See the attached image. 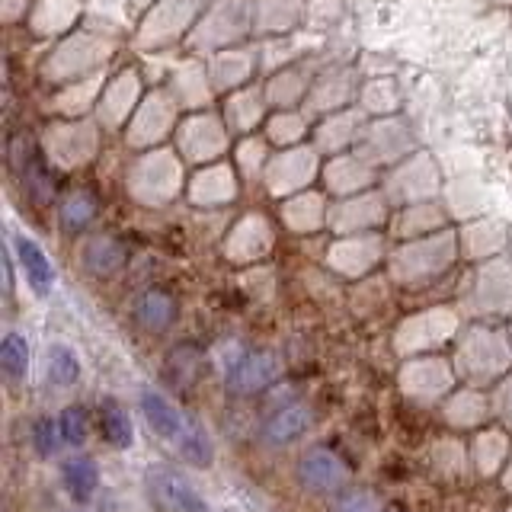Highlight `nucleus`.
<instances>
[{
	"mask_svg": "<svg viewBox=\"0 0 512 512\" xmlns=\"http://www.w3.org/2000/svg\"><path fill=\"white\" fill-rule=\"evenodd\" d=\"M183 186V167L170 151H154L141 157L128 173V189L144 205H164Z\"/></svg>",
	"mask_w": 512,
	"mask_h": 512,
	"instance_id": "f257e3e1",
	"label": "nucleus"
},
{
	"mask_svg": "<svg viewBox=\"0 0 512 512\" xmlns=\"http://www.w3.org/2000/svg\"><path fill=\"white\" fill-rule=\"evenodd\" d=\"M205 0H157L154 10L144 16L135 42L141 48H164L173 45L183 32L199 20Z\"/></svg>",
	"mask_w": 512,
	"mask_h": 512,
	"instance_id": "f03ea898",
	"label": "nucleus"
},
{
	"mask_svg": "<svg viewBox=\"0 0 512 512\" xmlns=\"http://www.w3.org/2000/svg\"><path fill=\"white\" fill-rule=\"evenodd\" d=\"M455 256V234L445 231L439 237H426L420 244H407L391 256V269L400 282H420L429 276H439Z\"/></svg>",
	"mask_w": 512,
	"mask_h": 512,
	"instance_id": "7ed1b4c3",
	"label": "nucleus"
},
{
	"mask_svg": "<svg viewBox=\"0 0 512 512\" xmlns=\"http://www.w3.org/2000/svg\"><path fill=\"white\" fill-rule=\"evenodd\" d=\"M250 32V10L247 0H218L192 32V45L196 48H218V45H234Z\"/></svg>",
	"mask_w": 512,
	"mask_h": 512,
	"instance_id": "20e7f679",
	"label": "nucleus"
},
{
	"mask_svg": "<svg viewBox=\"0 0 512 512\" xmlns=\"http://www.w3.org/2000/svg\"><path fill=\"white\" fill-rule=\"evenodd\" d=\"M112 52V42L100 36H71L61 42L52 58L45 61V77L48 80H68L84 71H93L96 64H103Z\"/></svg>",
	"mask_w": 512,
	"mask_h": 512,
	"instance_id": "39448f33",
	"label": "nucleus"
},
{
	"mask_svg": "<svg viewBox=\"0 0 512 512\" xmlns=\"http://www.w3.org/2000/svg\"><path fill=\"white\" fill-rule=\"evenodd\" d=\"M359 157L368 164H391V160L404 157L413 148V135L404 122L397 119H378L372 125H365L356 138Z\"/></svg>",
	"mask_w": 512,
	"mask_h": 512,
	"instance_id": "423d86ee",
	"label": "nucleus"
},
{
	"mask_svg": "<svg viewBox=\"0 0 512 512\" xmlns=\"http://www.w3.org/2000/svg\"><path fill=\"white\" fill-rule=\"evenodd\" d=\"M148 496L157 506V512H212L199 496V490L173 468L148 471Z\"/></svg>",
	"mask_w": 512,
	"mask_h": 512,
	"instance_id": "0eeeda50",
	"label": "nucleus"
},
{
	"mask_svg": "<svg viewBox=\"0 0 512 512\" xmlns=\"http://www.w3.org/2000/svg\"><path fill=\"white\" fill-rule=\"evenodd\" d=\"M45 148L55 164L77 167L87 164L96 151V128L93 122H61L45 132Z\"/></svg>",
	"mask_w": 512,
	"mask_h": 512,
	"instance_id": "6e6552de",
	"label": "nucleus"
},
{
	"mask_svg": "<svg viewBox=\"0 0 512 512\" xmlns=\"http://www.w3.org/2000/svg\"><path fill=\"white\" fill-rule=\"evenodd\" d=\"M173 119H176V100H173V96H167L164 90H157L141 103L138 116L132 119V125H128L125 138H128L132 148H151V144H157L170 132Z\"/></svg>",
	"mask_w": 512,
	"mask_h": 512,
	"instance_id": "1a4fd4ad",
	"label": "nucleus"
},
{
	"mask_svg": "<svg viewBox=\"0 0 512 512\" xmlns=\"http://www.w3.org/2000/svg\"><path fill=\"white\" fill-rule=\"evenodd\" d=\"M317 176V154L311 148H288L266 170V186L272 196H292Z\"/></svg>",
	"mask_w": 512,
	"mask_h": 512,
	"instance_id": "9d476101",
	"label": "nucleus"
},
{
	"mask_svg": "<svg viewBox=\"0 0 512 512\" xmlns=\"http://www.w3.org/2000/svg\"><path fill=\"white\" fill-rule=\"evenodd\" d=\"M436 189H439V176H436V167H432V160L426 154L413 157L407 167L394 170L391 180H388V196L400 199V202H410V205L436 196Z\"/></svg>",
	"mask_w": 512,
	"mask_h": 512,
	"instance_id": "9b49d317",
	"label": "nucleus"
},
{
	"mask_svg": "<svg viewBox=\"0 0 512 512\" xmlns=\"http://www.w3.org/2000/svg\"><path fill=\"white\" fill-rule=\"evenodd\" d=\"M282 375V362L276 352H247L240 356L228 372V388L234 394H256L269 388Z\"/></svg>",
	"mask_w": 512,
	"mask_h": 512,
	"instance_id": "f8f14e48",
	"label": "nucleus"
},
{
	"mask_svg": "<svg viewBox=\"0 0 512 512\" xmlns=\"http://www.w3.org/2000/svg\"><path fill=\"white\" fill-rule=\"evenodd\" d=\"M176 141H180V151L189 160H212L224 151L228 135H224V128L215 116H192L180 125Z\"/></svg>",
	"mask_w": 512,
	"mask_h": 512,
	"instance_id": "ddd939ff",
	"label": "nucleus"
},
{
	"mask_svg": "<svg viewBox=\"0 0 512 512\" xmlns=\"http://www.w3.org/2000/svg\"><path fill=\"white\" fill-rule=\"evenodd\" d=\"M141 410H144V420H148V426L157 432V436L164 442H173L176 448H183V442L189 439V432L196 429V423L186 420V416L157 391H144L141 394Z\"/></svg>",
	"mask_w": 512,
	"mask_h": 512,
	"instance_id": "4468645a",
	"label": "nucleus"
},
{
	"mask_svg": "<svg viewBox=\"0 0 512 512\" xmlns=\"http://www.w3.org/2000/svg\"><path fill=\"white\" fill-rule=\"evenodd\" d=\"M298 474H301L304 484H308L311 490H317V493L340 490L349 480V468L343 464L340 455L330 452V448H311V452L301 458Z\"/></svg>",
	"mask_w": 512,
	"mask_h": 512,
	"instance_id": "2eb2a0df",
	"label": "nucleus"
},
{
	"mask_svg": "<svg viewBox=\"0 0 512 512\" xmlns=\"http://www.w3.org/2000/svg\"><path fill=\"white\" fill-rule=\"evenodd\" d=\"M388 215V202H384L378 192H362V196H352L340 202L330 212V224L336 231H359V228H375Z\"/></svg>",
	"mask_w": 512,
	"mask_h": 512,
	"instance_id": "dca6fc26",
	"label": "nucleus"
},
{
	"mask_svg": "<svg viewBox=\"0 0 512 512\" xmlns=\"http://www.w3.org/2000/svg\"><path fill=\"white\" fill-rule=\"evenodd\" d=\"M352 93H359V74L352 68H333L317 80V87L308 96V112H330L352 100Z\"/></svg>",
	"mask_w": 512,
	"mask_h": 512,
	"instance_id": "f3484780",
	"label": "nucleus"
},
{
	"mask_svg": "<svg viewBox=\"0 0 512 512\" xmlns=\"http://www.w3.org/2000/svg\"><path fill=\"white\" fill-rule=\"evenodd\" d=\"M138 93H141V80L135 71H125L119 74L112 84L103 90L100 96V119L106 128H119L125 119H128V112H132V106L138 103Z\"/></svg>",
	"mask_w": 512,
	"mask_h": 512,
	"instance_id": "a211bd4d",
	"label": "nucleus"
},
{
	"mask_svg": "<svg viewBox=\"0 0 512 512\" xmlns=\"http://www.w3.org/2000/svg\"><path fill=\"white\" fill-rule=\"evenodd\" d=\"M272 244V228L263 215H247L240 218L231 237H228V256L231 260H253V256H263Z\"/></svg>",
	"mask_w": 512,
	"mask_h": 512,
	"instance_id": "6ab92c4d",
	"label": "nucleus"
},
{
	"mask_svg": "<svg viewBox=\"0 0 512 512\" xmlns=\"http://www.w3.org/2000/svg\"><path fill=\"white\" fill-rule=\"evenodd\" d=\"M237 196V180L231 167H208V170H199L196 180L189 186V199L196 205H221V202H231Z\"/></svg>",
	"mask_w": 512,
	"mask_h": 512,
	"instance_id": "aec40b11",
	"label": "nucleus"
},
{
	"mask_svg": "<svg viewBox=\"0 0 512 512\" xmlns=\"http://www.w3.org/2000/svg\"><path fill=\"white\" fill-rule=\"evenodd\" d=\"M381 256L378 237H352L330 250V263L340 266L346 276H362L368 266H375Z\"/></svg>",
	"mask_w": 512,
	"mask_h": 512,
	"instance_id": "412c9836",
	"label": "nucleus"
},
{
	"mask_svg": "<svg viewBox=\"0 0 512 512\" xmlns=\"http://www.w3.org/2000/svg\"><path fill=\"white\" fill-rule=\"evenodd\" d=\"M324 176L336 196H356L359 189L372 186V180H375L372 167H368V160H362V157H336Z\"/></svg>",
	"mask_w": 512,
	"mask_h": 512,
	"instance_id": "4be33fe9",
	"label": "nucleus"
},
{
	"mask_svg": "<svg viewBox=\"0 0 512 512\" xmlns=\"http://www.w3.org/2000/svg\"><path fill=\"white\" fill-rule=\"evenodd\" d=\"M304 7V0H256L253 26L256 32H288L298 26Z\"/></svg>",
	"mask_w": 512,
	"mask_h": 512,
	"instance_id": "5701e85b",
	"label": "nucleus"
},
{
	"mask_svg": "<svg viewBox=\"0 0 512 512\" xmlns=\"http://www.w3.org/2000/svg\"><path fill=\"white\" fill-rule=\"evenodd\" d=\"M324 215H327V205H324V196H317V192H298V196L285 199L282 205L285 224L298 234L317 231L320 224H324Z\"/></svg>",
	"mask_w": 512,
	"mask_h": 512,
	"instance_id": "b1692460",
	"label": "nucleus"
},
{
	"mask_svg": "<svg viewBox=\"0 0 512 512\" xmlns=\"http://www.w3.org/2000/svg\"><path fill=\"white\" fill-rule=\"evenodd\" d=\"M308 426H311V410L304 404H292V407H282L276 416H272L263 429V436L269 445H288L298 436H304Z\"/></svg>",
	"mask_w": 512,
	"mask_h": 512,
	"instance_id": "393cba45",
	"label": "nucleus"
},
{
	"mask_svg": "<svg viewBox=\"0 0 512 512\" xmlns=\"http://www.w3.org/2000/svg\"><path fill=\"white\" fill-rule=\"evenodd\" d=\"M359 112H336V116H330V119H324V125L317 128V148L320 151H330V154H336V151H343L346 144H352L359 138Z\"/></svg>",
	"mask_w": 512,
	"mask_h": 512,
	"instance_id": "a878e982",
	"label": "nucleus"
},
{
	"mask_svg": "<svg viewBox=\"0 0 512 512\" xmlns=\"http://www.w3.org/2000/svg\"><path fill=\"white\" fill-rule=\"evenodd\" d=\"M16 253H20V266L26 272L29 285L36 288V295L52 292L55 272H52V263H48V256L42 253V247L32 244L29 237H20V240H16Z\"/></svg>",
	"mask_w": 512,
	"mask_h": 512,
	"instance_id": "bb28decb",
	"label": "nucleus"
},
{
	"mask_svg": "<svg viewBox=\"0 0 512 512\" xmlns=\"http://www.w3.org/2000/svg\"><path fill=\"white\" fill-rule=\"evenodd\" d=\"M173 90H176V103L180 106H202L208 103V77H205V68L199 61H183L180 71L173 74Z\"/></svg>",
	"mask_w": 512,
	"mask_h": 512,
	"instance_id": "cd10ccee",
	"label": "nucleus"
},
{
	"mask_svg": "<svg viewBox=\"0 0 512 512\" xmlns=\"http://www.w3.org/2000/svg\"><path fill=\"white\" fill-rule=\"evenodd\" d=\"M253 74V52L250 48H234V52H221L212 64V84L218 90H231Z\"/></svg>",
	"mask_w": 512,
	"mask_h": 512,
	"instance_id": "c85d7f7f",
	"label": "nucleus"
},
{
	"mask_svg": "<svg viewBox=\"0 0 512 512\" xmlns=\"http://www.w3.org/2000/svg\"><path fill=\"white\" fill-rule=\"evenodd\" d=\"M125 263V250L116 237H93L90 244L84 247V266L93 272V276H112V272H119Z\"/></svg>",
	"mask_w": 512,
	"mask_h": 512,
	"instance_id": "c756f323",
	"label": "nucleus"
},
{
	"mask_svg": "<svg viewBox=\"0 0 512 512\" xmlns=\"http://www.w3.org/2000/svg\"><path fill=\"white\" fill-rule=\"evenodd\" d=\"M80 10V0H42L32 13V29L39 36H55V32L68 29Z\"/></svg>",
	"mask_w": 512,
	"mask_h": 512,
	"instance_id": "7c9ffc66",
	"label": "nucleus"
},
{
	"mask_svg": "<svg viewBox=\"0 0 512 512\" xmlns=\"http://www.w3.org/2000/svg\"><path fill=\"white\" fill-rule=\"evenodd\" d=\"M64 487L74 496L77 503H87L90 496L96 493V484H100V471H96V464L90 458H71L64 461Z\"/></svg>",
	"mask_w": 512,
	"mask_h": 512,
	"instance_id": "2f4dec72",
	"label": "nucleus"
},
{
	"mask_svg": "<svg viewBox=\"0 0 512 512\" xmlns=\"http://www.w3.org/2000/svg\"><path fill=\"white\" fill-rule=\"evenodd\" d=\"M224 112H228L231 132H250V128H256V122L263 119V100L256 96V90H240V93H231Z\"/></svg>",
	"mask_w": 512,
	"mask_h": 512,
	"instance_id": "473e14b6",
	"label": "nucleus"
},
{
	"mask_svg": "<svg viewBox=\"0 0 512 512\" xmlns=\"http://www.w3.org/2000/svg\"><path fill=\"white\" fill-rule=\"evenodd\" d=\"M176 317V304L167 292H148L138 301V320L148 330H167Z\"/></svg>",
	"mask_w": 512,
	"mask_h": 512,
	"instance_id": "72a5a7b5",
	"label": "nucleus"
},
{
	"mask_svg": "<svg viewBox=\"0 0 512 512\" xmlns=\"http://www.w3.org/2000/svg\"><path fill=\"white\" fill-rule=\"evenodd\" d=\"M48 378H52V384H58V388H71V384H77V378H80L77 352L61 343L48 346Z\"/></svg>",
	"mask_w": 512,
	"mask_h": 512,
	"instance_id": "f704fd0d",
	"label": "nucleus"
},
{
	"mask_svg": "<svg viewBox=\"0 0 512 512\" xmlns=\"http://www.w3.org/2000/svg\"><path fill=\"white\" fill-rule=\"evenodd\" d=\"M93 215H96V202L90 199V192H84V189L71 192V196L61 202V228L71 231V234L84 231L87 224L93 221Z\"/></svg>",
	"mask_w": 512,
	"mask_h": 512,
	"instance_id": "c9c22d12",
	"label": "nucleus"
},
{
	"mask_svg": "<svg viewBox=\"0 0 512 512\" xmlns=\"http://www.w3.org/2000/svg\"><path fill=\"white\" fill-rule=\"evenodd\" d=\"M304 93H308V90H304V74L301 71H282V74H276L269 80L266 100L276 103V106H295Z\"/></svg>",
	"mask_w": 512,
	"mask_h": 512,
	"instance_id": "e433bc0d",
	"label": "nucleus"
},
{
	"mask_svg": "<svg viewBox=\"0 0 512 512\" xmlns=\"http://www.w3.org/2000/svg\"><path fill=\"white\" fill-rule=\"evenodd\" d=\"M23 180H26V189L32 192V199L36 202H48L52 199V173L45 170V164H42V157L32 151V148H26V160H23Z\"/></svg>",
	"mask_w": 512,
	"mask_h": 512,
	"instance_id": "4c0bfd02",
	"label": "nucleus"
},
{
	"mask_svg": "<svg viewBox=\"0 0 512 512\" xmlns=\"http://www.w3.org/2000/svg\"><path fill=\"white\" fill-rule=\"evenodd\" d=\"M0 365H4V372L20 381L26 378V368H29V346L20 333H7L4 343H0Z\"/></svg>",
	"mask_w": 512,
	"mask_h": 512,
	"instance_id": "58836bf2",
	"label": "nucleus"
},
{
	"mask_svg": "<svg viewBox=\"0 0 512 512\" xmlns=\"http://www.w3.org/2000/svg\"><path fill=\"white\" fill-rule=\"evenodd\" d=\"M362 106L368 112H375V116H384V112H394L400 106V93H397V84L394 80H372L365 90H362Z\"/></svg>",
	"mask_w": 512,
	"mask_h": 512,
	"instance_id": "ea45409f",
	"label": "nucleus"
},
{
	"mask_svg": "<svg viewBox=\"0 0 512 512\" xmlns=\"http://www.w3.org/2000/svg\"><path fill=\"white\" fill-rule=\"evenodd\" d=\"M442 221L445 215L439 212V208H432V205H410L404 215H400L397 221V234H416V231H436L442 228Z\"/></svg>",
	"mask_w": 512,
	"mask_h": 512,
	"instance_id": "a19ab883",
	"label": "nucleus"
},
{
	"mask_svg": "<svg viewBox=\"0 0 512 512\" xmlns=\"http://www.w3.org/2000/svg\"><path fill=\"white\" fill-rule=\"evenodd\" d=\"M464 244H468V253H487L503 244V228L493 221H477L471 228H464Z\"/></svg>",
	"mask_w": 512,
	"mask_h": 512,
	"instance_id": "79ce46f5",
	"label": "nucleus"
},
{
	"mask_svg": "<svg viewBox=\"0 0 512 512\" xmlns=\"http://www.w3.org/2000/svg\"><path fill=\"white\" fill-rule=\"evenodd\" d=\"M103 87V77L96 74L90 77L87 84H80V87H71V90H64L58 100H55V109L61 112H68V116H77V112H84L90 103H93V93Z\"/></svg>",
	"mask_w": 512,
	"mask_h": 512,
	"instance_id": "37998d69",
	"label": "nucleus"
},
{
	"mask_svg": "<svg viewBox=\"0 0 512 512\" xmlns=\"http://www.w3.org/2000/svg\"><path fill=\"white\" fill-rule=\"evenodd\" d=\"M103 432L116 448L132 445V420H128V413L122 407H116V404L103 407Z\"/></svg>",
	"mask_w": 512,
	"mask_h": 512,
	"instance_id": "c03bdc74",
	"label": "nucleus"
},
{
	"mask_svg": "<svg viewBox=\"0 0 512 512\" xmlns=\"http://www.w3.org/2000/svg\"><path fill=\"white\" fill-rule=\"evenodd\" d=\"M304 132H308L304 116H295V112H279V116L269 122V138L276 144H285V148L298 144L304 138Z\"/></svg>",
	"mask_w": 512,
	"mask_h": 512,
	"instance_id": "a18cd8bd",
	"label": "nucleus"
},
{
	"mask_svg": "<svg viewBox=\"0 0 512 512\" xmlns=\"http://www.w3.org/2000/svg\"><path fill=\"white\" fill-rule=\"evenodd\" d=\"M237 167L244 170V176H250V180H256V173L263 170V160H266V144L256 141V138H244L237 144Z\"/></svg>",
	"mask_w": 512,
	"mask_h": 512,
	"instance_id": "49530a36",
	"label": "nucleus"
},
{
	"mask_svg": "<svg viewBox=\"0 0 512 512\" xmlns=\"http://www.w3.org/2000/svg\"><path fill=\"white\" fill-rule=\"evenodd\" d=\"M61 439L68 442V445H84L87 442V413L80 410V407H68L61 413Z\"/></svg>",
	"mask_w": 512,
	"mask_h": 512,
	"instance_id": "de8ad7c7",
	"label": "nucleus"
},
{
	"mask_svg": "<svg viewBox=\"0 0 512 512\" xmlns=\"http://www.w3.org/2000/svg\"><path fill=\"white\" fill-rule=\"evenodd\" d=\"M333 512H381L378 500L372 493H365V490H346L336 496V503H333Z\"/></svg>",
	"mask_w": 512,
	"mask_h": 512,
	"instance_id": "09e8293b",
	"label": "nucleus"
},
{
	"mask_svg": "<svg viewBox=\"0 0 512 512\" xmlns=\"http://www.w3.org/2000/svg\"><path fill=\"white\" fill-rule=\"evenodd\" d=\"M32 442H36L39 455L52 458V455L58 452V442H64V439H61V426L52 423V420H39L36 429H32Z\"/></svg>",
	"mask_w": 512,
	"mask_h": 512,
	"instance_id": "8fccbe9b",
	"label": "nucleus"
},
{
	"mask_svg": "<svg viewBox=\"0 0 512 512\" xmlns=\"http://www.w3.org/2000/svg\"><path fill=\"white\" fill-rule=\"evenodd\" d=\"M304 13H308V23H314V26H330V23L340 20L343 4H340V0H308Z\"/></svg>",
	"mask_w": 512,
	"mask_h": 512,
	"instance_id": "3c124183",
	"label": "nucleus"
},
{
	"mask_svg": "<svg viewBox=\"0 0 512 512\" xmlns=\"http://www.w3.org/2000/svg\"><path fill=\"white\" fill-rule=\"evenodd\" d=\"M26 0H4V13H7V20H16V13L23 10Z\"/></svg>",
	"mask_w": 512,
	"mask_h": 512,
	"instance_id": "603ef678",
	"label": "nucleus"
},
{
	"mask_svg": "<svg viewBox=\"0 0 512 512\" xmlns=\"http://www.w3.org/2000/svg\"><path fill=\"white\" fill-rule=\"evenodd\" d=\"M352 4H356V10H359V13H365L368 7H372V4H375V0H352Z\"/></svg>",
	"mask_w": 512,
	"mask_h": 512,
	"instance_id": "864d4df0",
	"label": "nucleus"
},
{
	"mask_svg": "<svg viewBox=\"0 0 512 512\" xmlns=\"http://www.w3.org/2000/svg\"><path fill=\"white\" fill-rule=\"evenodd\" d=\"M151 4V0H135V7H148Z\"/></svg>",
	"mask_w": 512,
	"mask_h": 512,
	"instance_id": "5fc2aeb1",
	"label": "nucleus"
},
{
	"mask_svg": "<svg viewBox=\"0 0 512 512\" xmlns=\"http://www.w3.org/2000/svg\"><path fill=\"white\" fill-rule=\"evenodd\" d=\"M496 4H512V0H496Z\"/></svg>",
	"mask_w": 512,
	"mask_h": 512,
	"instance_id": "6e6d98bb",
	"label": "nucleus"
}]
</instances>
